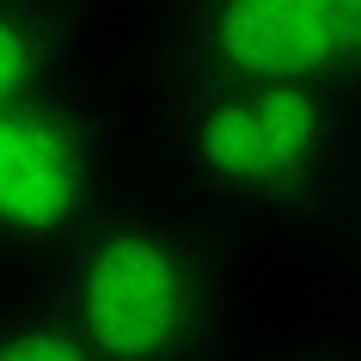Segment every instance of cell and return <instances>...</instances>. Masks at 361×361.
Listing matches in <instances>:
<instances>
[{
    "instance_id": "1",
    "label": "cell",
    "mask_w": 361,
    "mask_h": 361,
    "mask_svg": "<svg viewBox=\"0 0 361 361\" xmlns=\"http://www.w3.org/2000/svg\"><path fill=\"white\" fill-rule=\"evenodd\" d=\"M159 196L245 227H331L361 166V98L319 86H227L141 98Z\"/></svg>"
},
{
    "instance_id": "2",
    "label": "cell",
    "mask_w": 361,
    "mask_h": 361,
    "mask_svg": "<svg viewBox=\"0 0 361 361\" xmlns=\"http://www.w3.org/2000/svg\"><path fill=\"white\" fill-rule=\"evenodd\" d=\"M31 276L98 361H221L245 300L239 233L171 196H123Z\"/></svg>"
},
{
    "instance_id": "3",
    "label": "cell",
    "mask_w": 361,
    "mask_h": 361,
    "mask_svg": "<svg viewBox=\"0 0 361 361\" xmlns=\"http://www.w3.org/2000/svg\"><path fill=\"white\" fill-rule=\"evenodd\" d=\"M129 196V129L86 74L0 111V264L37 269Z\"/></svg>"
},
{
    "instance_id": "4",
    "label": "cell",
    "mask_w": 361,
    "mask_h": 361,
    "mask_svg": "<svg viewBox=\"0 0 361 361\" xmlns=\"http://www.w3.org/2000/svg\"><path fill=\"white\" fill-rule=\"evenodd\" d=\"M135 86L141 98L227 86H319L361 98V25L349 0H184L159 13Z\"/></svg>"
},
{
    "instance_id": "5",
    "label": "cell",
    "mask_w": 361,
    "mask_h": 361,
    "mask_svg": "<svg viewBox=\"0 0 361 361\" xmlns=\"http://www.w3.org/2000/svg\"><path fill=\"white\" fill-rule=\"evenodd\" d=\"M86 6L80 0H0V111L80 74Z\"/></svg>"
},
{
    "instance_id": "6",
    "label": "cell",
    "mask_w": 361,
    "mask_h": 361,
    "mask_svg": "<svg viewBox=\"0 0 361 361\" xmlns=\"http://www.w3.org/2000/svg\"><path fill=\"white\" fill-rule=\"evenodd\" d=\"M0 361H98L43 300L0 306Z\"/></svg>"
},
{
    "instance_id": "7",
    "label": "cell",
    "mask_w": 361,
    "mask_h": 361,
    "mask_svg": "<svg viewBox=\"0 0 361 361\" xmlns=\"http://www.w3.org/2000/svg\"><path fill=\"white\" fill-rule=\"evenodd\" d=\"M331 239H337V251H343V264L361 276V166H355V178H349V190H343V202H337V214H331Z\"/></svg>"
},
{
    "instance_id": "8",
    "label": "cell",
    "mask_w": 361,
    "mask_h": 361,
    "mask_svg": "<svg viewBox=\"0 0 361 361\" xmlns=\"http://www.w3.org/2000/svg\"><path fill=\"white\" fill-rule=\"evenodd\" d=\"M276 361H361V343H300V349H282Z\"/></svg>"
},
{
    "instance_id": "9",
    "label": "cell",
    "mask_w": 361,
    "mask_h": 361,
    "mask_svg": "<svg viewBox=\"0 0 361 361\" xmlns=\"http://www.w3.org/2000/svg\"><path fill=\"white\" fill-rule=\"evenodd\" d=\"M147 6H159V13H171V6H184V0H147Z\"/></svg>"
},
{
    "instance_id": "10",
    "label": "cell",
    "mask_w": 361,
    "mask_h": 361,
    "mask_svg": "<svg viewBox=\"0 0 361 361\" xmlns=\"http://www.w3.org/2000/svg\"><path fill=\"white\" fill-rule=\"evenodd\" d=\"M349 13H355V25H361V0H349Z\"/></svg>"
}]
</instances>
